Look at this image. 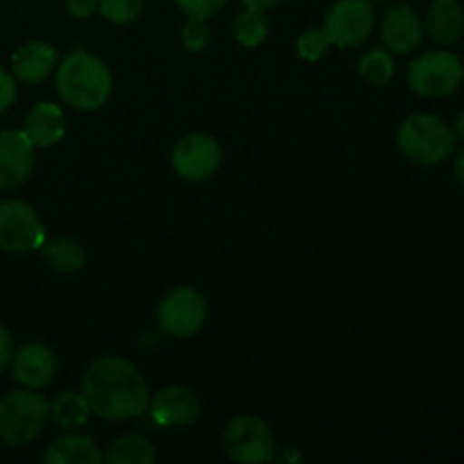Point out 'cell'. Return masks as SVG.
Listing matches in <instances>:
<instances>
[{
    "label": "cell",
    "mask_w": 464,
    "mask_h": 464,
    "mask_svg": "<svg viewBox=\"0 0 464 464\" xmlns=\"http://www.w3.org/2000/svg\"><path fill=\"white\" fill-rule=\"evenodd\" d=\"M82 394L91 415L104 421H127L150 408V388L134 362L121 356H100L82 376Z\"/></svg>",
    "instance_id": "obj_1"
},
{
    "label": "cell",
    "mask_w": 464,
    "mask_h": 464,
    "mask_svg": "<svg viewBox=\"0 0 464 464\" xmlns=\"http://www.w3.org/2000/svg\"><path fill=\"white\" fill-rule=\"evenodd\" d=\"M113 80L107 63L93 53L77 48L57 63V91L68 107L98 111L111 95Z\"/></svg>",
    "instance_id": "obj_2"
},
{
    "label": "cell",
    "mask_w": 464,
    "mask_h": 464,
    "mask_svg": "<svg viewBox=\"0 0 464 464\" xmlns=\"http://www.w3.org/2000/svg\"><path fill=\"white\" fill-rule=\"evenodd\" d=\"M397 143L408 161L417 166H438L451 157L456 134L442 118L433 113H415L401 122Z\"/></svg>",
    "instance_id": "obj_3"
},
{
    "label": "cell",
    "mask_w": 464,
    "mask_h": 464,
    "mask_svg": "<svg viewBox=\"0 0 464 464\" xmlns=\"http://www.w3.org/2000/svg\"><path fill=\"white\" fill-rule=\"evenodd\" d=\"M50 415L48 399L32 388L12 390L0 399V440L9 447H27L44 430Z\"/></svg>",
    "instance_id": "obj_4"
},
{
    "label": "cell",
    "mask_w": 464,
    "mask_h": 464,
    "mask_svg": "<svg viewBox=\"0 0 464 464\" xmlns=\"http://www.w3.org/2000/svg\"><path fill=\"white\" fill-rule=\"evenodd\" d=\"M227 458L238 464H266L276 456V440L270 424L261 417L240 415L227 424L222 435Z\"/></svg>",
    "instance_id": "obj_5"
},
{
    "label": "cell",
    "mask_w": 464,
    "mask_h": 464,
    "mask_svg": "<svg viewBox=\"0 0 464 464\" xmlns=\"http://www.w3.org/2000/svg\"><path fill=\"white\" fill-rule=\"evenodd\" d=\"M464 80V66L456 53L430 50L417 57L408 68V84L424 98H444L458 91Z\"/></svg>",
    "instance_id": "obj_6"
},
{
    "label": "cell",
    "mask_w": 464,
    "mask_h": 464,
    "mask_svg": "<svg viewBox=\"0 0 464 464\" xmlns=\"http://www.w3.org/2000/svg\"><path fill=\"white\" fill-rule=\"evenodd\" d=\"M45 243V227L34 207L23 199L0 202V249L9 254H30Z\"/></svg>",
    "instance_id": "obj_7"
},
{
    "label": "cell",
    "mask_w": 464,
    "mask_h": 464,
    "mask_svg": "<svg viewBox=\"0 0 464 464\" xmlns=\"http://www.w3.org/2000/svg\"><path fill=\"white\" fill-rule=\"evenodd\" d=\"M159 329L175 340L193 338L207 322V299L195 288L170 290L157 308Z\"/></svg>",
    "instance_id": "obj_8"
},
{
    "label": "cell",
    "mask_w": 464,
    "mask_h": 464,
    "mask_svg": "<svg viewBox=\"0 0 464 464\" xmlns=\"http://www.w3.org/2000/svg\"><path fill=\"white\" fill-rule=\"evenodd\" d=\"M376 25V14L370 0H335L324 18V32L331 45L353 48L365 44Z\"/></svg>",
    "instance_id": "obj_9"
},
{
    "label": "cell",
    "mask_w": 464,
    "mask_h": 464,
    "mask_svg": "<svg viewBox=\"0 0 464 464\" xmlns=\"http://www.w3.org/2000/svg\"><path fill=\"white\" fill-rule=\"evenodd\" d=\"M222 163V148L213 136L195 131L184 136L172 150V168L186 181H207Z\"/></svg>",
    "instance_id": "obj_10"
},
{
    "label": "cell",
    "mask_w": 464,
    "mask_h": 464,
    "mask_svg": "<svg viewBox=\"0 0 464 464\" xmlns=\"http://www.w3.org/2000/svg\"><path fill=\"white\" fill-rule=\"evenodd\" d=\"M150 415L163 429H184L202 415V401L186 385H168L150 397Z\"/></svg>",
    "instance_id": "obj_11"
},
{
    "label": "cell",
    "mask_w": 464,
    "mask_h": 464,
    "mask_svg": "<svg viewBox=\"0 0 464 464\" xmlns=\"http://www.w3.org/2000/svg\"><path fill=\"white\" fill-rule=\"evenodd\" d=\"M34 168V145L23 130L0 131V190L25 184Z\"/></svg>",
    "instance_id": "obj_12"
},
{
    "label": "cell",
    "mask_w": 464,
    "mask_h": 464,
    "mask_svg": "<svg viewBox=\"0 0 464 464\" xmlns=\"http://www.w3.org/2000/svg\"><path fill=\"white\" fill-rule=\"evenodd\" d=\"M379 34L385 50L394 54H408L421 45L424 21L411 5H392L381 21Z\"/></svg>",
    "instance_id": "obj_13"
},
{
    "label": "cell",
    "mask_w": 464,
    "mask_h": 464,
    "mask_svg": "<svg viewBox=\"0 0 464 464\" xmlns=\"http://www.w3.org/2000/svg\"><path fill=\"white\" fill-rule=\"evenodd\" d=\"M12 376L23 388L41 390L50 385L57 374V356L44 343H25L14 352Z\"/></svg>",
    "instance_id": "obj_14"
},
{
    "label": "cell",
    "mask_w": 464,
    "mask_h": 464,
    "mask_svg": "<svg viewBox=\"0 0 464 464\" xmlns=\"http://www.w3.org/2000/svg\"><path fill=\"white\" fill-rule=\"evenodd\" d=\"M57 63L59 54L54 45L44 44V41H30L12 54V75L21 84H39L53 75Z\"/></svg>",
    "instance_id": "obj_15"
},
{
    "label": "cell",
    "mask_w": 464,
    "mask_h": 464,
    "mask_svg": "<svg viewBox=\"0 0 464 464\" xmlns=\"http://www.w3.org/2000/svg\"><path fill=\"white\" fill-rule=\"evenodd\" d=\"M23 131L34 148H50L57 145L66 134V116L53 102H39L25 116Z\"/></svg>",
    "instance_id": "obj_16"
},
{
    "label": "cell",
    "mask_w": 464,
    "mask_h": 464,
    "mask_svg": "<svg viewBox=\"0 0 464 464\" xmlns=\"http://www.w3.org/2000/svg\"><path fill=\"white\" fill-rule=\"evenodd\" d=\"M424 30L440 45H453L464 34V9L460 0H433L426 12Z\"/></svg>",
    "instance_id": "obj_17"
},
{
    "label": "cell",
    "mask_w": 464,
    "mask_h": 464,
    "mask_svg": "<svg viewBox=\"0 0 464 464\" xmlns=\"http://www.w3.org/2000/svg\"><path fill=\"white\" fill-rule=\"evenodd\" d=\"M41 460L45 464H98L104 460V453L95 440L80 433H68L45 447Z\"/></svg>",
    "instance_id": "obj_18"
},
{
    "label": "cell",
    "mask_w": 464,
    "mask_h": 464,
    "mask_svg": "<svg viewBox=\"0 0 464 464\" xmlns=\"http://www.w3.org/2000/svg\"><path fill=\"white\" fill-rule=\"evenodd\" d=\"M104 460L109 464H152L157 462V449L145 435L127 433L109 444Z\"/></svg>",
    "instance_id": "obj_19"
},
{
    "label": "cell",
    "mask_w": 464,
    "mask_h": 464,
    "mask_svg": "<svg viewBox=\"0 0 464 464\" xmlns=\"http://www.w3.org/2000/svg\"><path fill=\"white\" fill-rule=\"evenodd\" d=\"M41 254L53 270L63 272V275L80 272L86 266V249L75 238H66V236L45 240L41 245Z\"/></svg>",
    "instance_id": "obj_20"
},
{
    "label": "cell",
    "mask_w": 464,
    "mask_h": 464,
    "mask_svg": "<svg viewBox=\"0 0 464 464\" xmlns=\"http://www.w3.org/2000/svg\"><path fill=\"white\" fill-rule=\"evenodd\" d=\"M89 415H91V408H89V401L84 399V394H82V390L80 392L68 390V392H59L57 397L53 399L48 417L59 426V429L75 430L86 424Z\"/></svg>",
    "instance_id": "obj_21"
},
{
    "label": "cell",
    "mask_w": 464,
    "mask_h": 464,
    "mask_svg": "<svg viewBox=\"0 0 464 464\" xmlns=\"http://www.w3.org/2000/svg\"><path fill=\"white\" fill-rule=\"evenodd\" d=\"M267 30L270 21L266 12L256 7H245V12H240L234 21V36L243 48H258L267 39Z\"/></svg>",
    "instance_id": "obj_22"
},
{
    "label": "cell",
    "mask_w": 464,
    "mask_h": 464,
    "mask_svg": "<svg viewBox=\"0 0 464 464\" xmlns=\"http://www.w3.org/2000/svg\"><path fill=\"white\" fill-rule=\"evenodd\" d=\"M358 75L370 84H388L394 75V59L390 50H367L358 62Z\"/></svg>",
    "instance_id": "obj_23"
},
{
    "label": "cell",
    "mask_w": 464,
    "mask_h": 464,
    "mask_svg": "<svg viewBox=\"0 0 464 464\" xmlns=\"http://www.w3.org/2000/svg\"><path fill=\"white\" fill-rule=\"evenodd\" d=\"M143 0H98V12L113 25H127L143 14Z\"/></svg>",
    "instance_id": "obj_24"
},
{
    "label": "cell",
    "mask_w": 464,
    "mask_h": 464,
    "mask_svg": "<svg viewBox=\"0 0 464 464\" xmlns=\"http://www.w3.org/2000/svg\"><path fill=\"white\" fill-rule=\"evenodd\" d=\"M329 48L331 39L326 36L324 27H311L297 39V53L306 62H320L322 57H326Z\"/></svg>",
    "instance_id": "obj_25"
},
{
    "label": "cell",
    "mask_w": 464,
    "mask_h": 464,
    "mask_svg": "<svg viewBox=\"0 0 464 464\" xmlns=\"http://www.w3.org/2000/svg\"><path fill=\"white\" fill-rule=\"evenodd\" d=\"M179 39L190 53H199L207 48L211 44V27H208L207 18H186L179 30Z\"/></svg>",
    "instance_id": "obj_26"
},
{
    "label": "cell",
    "mask_w": 464,
    "mask_h": 464,
    "mask_svg": "<svg viewBox=\"0 0 464 464\" xmlns=\"http://www.w3.org/2000/svg\"><path fill=\"white\" fill-rule=\"evenodd\" d=\"M177 9L186 14V18H211L225 9L227 0H175Z\"/></svg>",
    "instance_id": "obj_27"
},
{
    "label": "cell",
    "mask_w": 464,
    "mask_h": 464,
    "mask_svg": "<svg viewBox=\"0 0 464 464\" xmlns=\"http://www.w3.org/2000/svg\"><path fill=\"white\" fill-rule=\"evenodd\" d=\"M16 100V77L0 68V113L7 111Z\"/></svg>",
    "instance_id": "obj_28"
},
{
    "label": "cell",
    "mask_w": 464,
    "mask_h": 464,
    "mask_svg": "<svg viewBox=\"0 0 464 464\" xmlns=\"http://www.w3.org/2000/svg\"><path fill=\"white\" fill-rule=\"evenodd\" d=\"M14 352H16V349H14L12 334H9L7 326L0 322V374H3L9 365H12Z\"/></svg>",
    "instance_id": "obj_29"
},
{
    "label": "cell",
    "mask_w": 464,
    "mask_h": 464,
    "mask_svg": "<svg viewBox=\"0 0 464 464\" xmlns=\"http://www.w3.org/2000/svg\"><path fill=\"white\" fill-rule=\"evenodd\" d=\"M66 12L72 18H89L98 12V0H66Z\"/></svg>",
    "instance_id": "obj_30"
},
{
    "label": "cell",
    "mask_w": 464,
    "mask_h": 464,
    "mask_svg": "<svg viewBox=\"0 0 464 464\" xmlns=\"http://www.w3.org/2000/svg\"><path fill=\"white\" fill-rule=\"evenodd\" d=\"M240 3H243L245 7H256V9H263V12H267V9L276 7L281 0H240Z\"/></svg>",
    "instance_id": "obj_31"
},
{
    "label": "cell",
    "mask_w": 464,
    "mask_h": 464,
    "mask_svg": "<svg viewBox=\"0 0 464 464\" xmlns=\"http://www.w3.org/2000/svg\"><path fill=\"white\" fill-rule=\"evenodd\" d=\"M453 134H456V140H462L464 143V113H460V116L456 118V122H453Z\"/></svg>",
    "instance_id": "obj_32"
},
{
    "label": "cell",
    "mask_w": 464,
    "mask_h": 464,
    "mask_svg": "<svg viewBox=\"0 0 464 464\" xmlns=\"http://www.w3.org/2000/svg\"><path fill=\"white\" fill-rule=\"evenodd\" d=\"M456 177H458V181L464 186V150L458 154V159H456Z\"/></svg>",
    "instance_id": "obj_33"
}]
</instances>
